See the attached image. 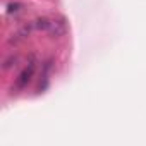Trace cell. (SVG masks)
<instances>
[{"instance_id":"obj_2","label":"cell","mask_w":146,"mask_h":146,"mask_svg":"<svg viewBox=\"0 0 146 146\" xmlns=\"http://www.w3.org/2000/svg\"><path fill=\"white\" fill-rule=\"evenodd\" d=\"M48 33H50L52 36H55V38L62 36V35L65 33L64 23H62V21H52V23H50V28H48Z\"/></svg>"},{"instance_id":"obj_3","label":"cell","mask_w":146,"mask_h":146,"mask_svg":"<svg viewBox=\"0 0 146 146\" xmlns=\"http://www.w3.org/2000/svg\"><path fill=\"white\" fill-rule=\"evenodd\" d=\"M50 19H46V17H40V19H36V23H35V26L38 28V29H45V31H48V28H50Z\"/></svg>"},{"instance_id":"obj_4","label":"cell","mask_w":146,"mask_h":146,"mask_svg":"<svg viewBox=\"0 0 146 146\" xmlns=\"http://www.w3.org/2000/svg\"><path fill=\"white\" fill-rule=\"evenodd\" d=\"M21 9V4H9V7H7V14H14V12H17Z\"/></svg>"},{"instance_id":"obj_1","label":"cell","mask_w":146,"mask_h":146,"mask_svg":"<svg viewBox=\"0 0 146 146\" xmlns=\"http://www.w3.org/2000/svg\"><path fill=\"white\" fill-rule=\"evenodd\" d=\"M33 72H35V64L31 62L21 74H19V78H17V81H16V86L17 88H24L29 81H31V78H33Z\"/></svg>"}]
</instances>
